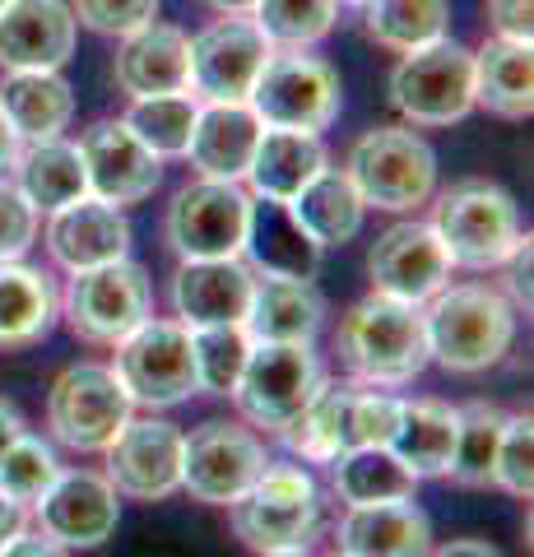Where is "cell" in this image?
<instances>
[{
  "instance_id": "cell-8",
  "label": "cell",
  "mask_w": 534,
  "mask_h": 557,
  "mask_svg": "<svg viewBox=\"0 0 534 557\" xmlns=\"http://www.w3.org/2000/svg\"><path fill=\"white\" fill-rule=\"evenodd\" d=\"M61 311L71 330L89 344H122L131 330H140L153 317L149 274L135 260H108L94 270H75L71 288L61 298Z\"/></svg>"
},
{
  "instance_id": "cell-45",
  "label": "cell",
  "mask_w": 534,
  "mask_h": 557,
  "mask_svg": "<svg viewBox=\"0 0 534 557\" xmlns=\"http://www.w3.org/2000/svg\"><path fill=\"white\" fill-rule=\"evenodd\" d=\"M530 14H534V0H493V28L502 42H521L530 47Z\"/></svg>"
},
{
  "instance_id": "cell-31",
  "label": "cell",
  "mask_w": 534,
  "mask_h": 557,
  "mask_svg": "<svg viewBox=\"0 0 534 557\" xmlns=\"http://www.w3.org/2000/svg\"><path fill=\"white\" fill-rule=\"evenodd\" d=\"M363 196L349 182V172L321 168L298 196L288 200V214L298 219V228L316 242V247H339L363 228Z\"/></svg>"
},
{
  "instance_id": "cell-26",
  "label": "cell",
  "mask_w": 534,
  "mask_h": 557,
  "mask_svg": "<svg viewBox=\"0 0 534 557\" xmlns=\"http://www.w3.org/2000/svg\"><path fill=\"white\" fill-rule=\"evenodd\" d=\"M261 131H265L261 116H256L247 102H210V108L196 112V131H191V145H186V159H191V168L200 177L243 182Z\"/></svg>"
},
{
  "instance_id": "cell-20",
  "label": "cell",
  "mask_w": 534,
  "mask_h": 557,
  "mask_svg": "<svg viewBox=\"0 0 534 557\" xmlns=\"http://www.w3.org/2000/svg\"><path fill=\"white\" fill-rule=\"evenodd\" d=\"M75 51V10L65 0H10L0 10V65L61 70Z\"/></svg>"
},
{
  "instance_id": "cell-3",
  "label": "cell",
  "mask_w": 534,
  "mask_h": 557,
  "mask_svg": "<svg viewBox=\"0 0 534 557\" xmlns=\"http://www.w3.org/2000/svg\"><path fill=\"white\" fill-rule=\"evenodd\" d=\"M395 413H400V399H390L382 391H363V386H349V381L344 386L339 381H321L312 405L293 418L280 437L302 460L331 465L358 446H386L395 432Z\"/></svg>"
},
{
  "instance_id": "cell-47",
  "label": "cell",
  "mask_w": 534,
  "mask_h": 557,
  "mask_svg": "<svg viewBox=\"0 0 534 557\" xmlns=\"http://www.w3.org/2000/svg\"><path fill=\"white\" fill-rule=\"evenodd\" d=\"M511 274H507V284H511V307H525L530 311V237H521V247L511 251Z\"/></svg>"
},
{
  "instance_id": "cell-42",
  "label": "cell",
  "mask_w": 534,
  "mask_h": 557,
  "mask_svg": "<svg viewBox=\"0 0 534 557\" xmlns=\"http://www.w3.org/2000/svg\"><path fill=\"white\" fill-rule=\"evenodd\" d=\"M493 483L507 487L511 497L530 502V493H534V423H530V413H516L502 423L497 456H493Z\"/></svg>"
},
{
  "instance_id": "cell-40",
  "label": "cell",
  "mask_w": 534,
  "mask_h": 557,
  "mask_svg": "<svg viewBox=\"0 0 534 557\" xmlns=\"http://www.w3.org/2000/svg\"><path fill=\"white\" fill-rule=\"evenodd\" d=\"M339 0H256L251 20L280 47H312L335 28Z\"/></svg>"
},
{
  "instance_id": "cell-43",
  "label": "cell",
  "mask_w": 534,
  "mask_h": 557,
  "mask_svg": "<svg viewBox=\"0 0 534 557\" xmlns=\"http://www.w3.org/2000/svg\"><path fill=\"white\" fill-rule=\"evenodd\" d=\"M75 24L102 33V38H126V33L159 20V0H75Z\"/></svg>"
},
{
  "instance_id": "cell-12",
  "label": "cell",
  "mask_w": 534,
  "mask_h": 557,
  "mask_svg": "<svg viewBox=\"0 0 534 557\" xmlns=\"http://www.w3.org/2000/svg\"><path fill=\"white\" fill-rule=\"evenodd\" d=\"M116 381L126 386L131 405L172 409L196 395V358L191 330L182 321H145L116 344Z\"/></svg>"
},
{
  "instance_id": "cell-55",
  "label": "cell",
  "mask_w": 534,
  "mask_h": 557,
  "mask_svg": "<svg viewBox=\"0 0 534 557\" xmlns=\"http://www.w3.org/2000/svg\"><path fill=\"white\" fill-rule=\"evenodd\" d=\"M5 5H10V0H0V10H5Z\"/></svg>"
},
{
  "instance_id": "cell-30",
  "label": "cell",
  "mask_w": 534,
  "mask_h": 557,
  "mask_svg": "<svg viewBox=\"0 0 534 557\" xmlns=\"http://www.w3.org/2000/svg\"><path fill=\"white\" fill-rule=\"evenodd\" d=\"M321 168H325V149H321V139H316V135L265 126L261 139H256L247 182L256 186V196H261V200H280V205H288L307 182L316 177Z\"/></svg>"
},
{
  "instance_id": "cell-6",
  "label": "cell",
  "mask_w": 534,
  "mask_h": 557,
  "mask_svg": "<svg viewBox=\"0 0 534 557\" xmlns=\"http://www.w3.org/2000/svg\"><path fill=\"white\" fill-rule=\"evenodd\" d=\"M247 108L261 116V126L321 135L339 116V75L321 57H307L302 47L270 51Z\"/></svg>"
},
{
  "instance_id": "cell-4",
  "label": "cell",
  "mask_w": 534,
  "mask_h": 557,
  "mask_svg": "<svg viewBox=\"0 0 534 557\" xmlns=\"http://www.w3.org/2000/svg\"><path fill=\"white\" fill-rule=\"evenodd\" d=\"M433 233L451 265L464 270H497L521 247V214L516 200L493 182H460L442 190L433 209Z\"/></svg>"
},
{
  "instance_id": "cell-54",
  "label": "cell",
  "mask_w": 534,
  "mask_h": 557,
  "mask_svg": "<svg viewBox=\"0 0 534 557\" xmlns=\"http://www.w3.org/2000/svg\"><path fill=\"white\" fill-rule=\"evenodd\" d=\"M344 5H368V0H344Z\"/></svg>"
},
{
  "instance_id": "cell-51",
  "label": "cell",
  "mask_w": 534,
  "mask_h": 557,
  "mask_svg": "<svg viewBox=\"0 0 534 557\" xmlns=\"http://www.w3.org/2000/svg\"><path fill=\"white\" fill-rule=\"evenodd\" d=\"M20 149H24V139L14 135V126L5 121V112H0V172L14 168V159H20Z\"/></svg>"
},
{
  "instance_id": "cell-21",
  "label": "cell",
  "mask_w": 534,
  "mask_h": 557,
  "mask_svg": "<svg viewBox=\"0 0 534 557\" xmlns=\"http://www.w3.org/2000/svg\"><path fill=\"white\" fill-rule=\"evenodd\" d=\"M256 274L237 256L228 260H182L172 278V307L186 330L200 325H237L251 307Z\"/></svg>"
},
{
  "instance_id": "cell-9",
  "label": "cell",
  "mask_w": 534,
  "mask_h": 557,
  "mask_svg": "<svg viewBox=\"0 0 534 557\" xmlns=\"http://www.w3.org/2000/svg\"><path fill=\"white\" fill-rule=\"evenodd\" d=\"M390 102L413 126H451L474 108V51L451 38L405 51L390 75Z\"/></svg>"
},
{
  "instance_id": "cell-29",
  "label": "cell",
  "mask_w": 534,
  "mask_h": 557,
  "mask_svg": "<svg viewBox=\"0 0 534 557\" xmlns=\"http://www.w3.org/2000/svg\"><path fill=\"white\" fill-rule=\"evenodd\" d=\"M456 428H460V413L451 405H442V399H400L395 432L386 446L400 456V465L413 479H437L451 465Z\"/></svg>"
},
{
  "instance_id": "cell-19",
  "label": "cell",
  "mask_w": 534,
  "mask_h": 557,
  "mask_svg": "<svg viewBox=\"0 0 534 557\" xmlns=\"http://www.w3.org/2000/svg\"><path fill=\"white\" fill-rule=\"evenodd\" d=\"M368 274L376 293L419 307L446 288L451 260H446L433 223H395V228L376 237V247L368 256Z\"/></svg>"
},
{
  "instance_id": "cell-56",
  "label": "cell",
  "mask_w": 534,
  "mask_h": 557,
  "mask_svg": "<svg viewBox=\"0 0 534 557\" xmlns=\"http://www.w3.org/2000/svg\"><path fill=\"white\" fill-rule=\"evenodd\" d=\"M335 557H344V553H335Z\"/></svg>"
},
{
  "instance_id": "cell-37",
  "label": "cell",
  "mask_w": 534,
  "mask_h": 557,
  "mask_svg": "<svg viewBox=\"0 0 534 557\" xmlns=\"http://www.w3.org/2000/svg\"><path fill=\"white\" fill-rule=\"evenodd\" d=\"M460 428H456V450L446 474L460 487H488L493 483V456H497V437H502L507 413L488 405V399H474V405L456 409Z\"/></svg>"
},
{
  "instance_id": "cell-5",
  "label": "cell",
  "mask_w": 534,
  "mask_h": 557,
  "mask_svg": "<svg viewBox=\"0 0 534 557\" xmlns=\"http://www.w3.org/2000/svg\"><path fill=\"white\" fill-rule=\"evenodd\" d=\"M228 520H233V534L256 553L307 548L321 525V493L307 469L265 465V474L228 507Z\"/></svg>"
},
{
  "instance_id": "cell-24",
  "label": "cell",
  "mask_w": 534,
  "mask_h": 557,
  "mask_svg": "<svg viewBox=\"0 0 534 557\" xmlns=\"http://www.w3.org/2000/svg\"><path fill=\"white\" fill-rule=\"evenodd\" d=\"M321 321H325V302L312 288V278L256 274L251 307L243 317L251 344H312Z\"/></svg>"
},
{
  "instance_id": "cell-50",
  "label": "cell",
  "mask_w": 534,
  "mask_h": 557,
  "mask_svg": "<svg viewBox=\"0 0 534 557\" xmlns=\"http://www.w3.org/2000/svg\"><path fill=\"white\" fill-rule=\"evenodd\" d=\"M20 432H24V413L14 409L5 395H0V450H5L14 437H20Z\"/></svg>"
},
{
  "instance_id": "cell-48",
  "label": "cell",
  "mask_w": 534,
  "mask_h": 557,
  "mask_svg": "<svg viewBox=\"0 0 534 557\" xmlns=\"http://www.w3.org/2000/svg\"><path fill=\"white\" fill-rule=\"evenodd\" d=\"M427 557H502V553H497L493 544H484V539H451V544H442Z\"/></svg>"
},
{
  "instance_id": "cell-27",
  "label": "cell",
  "mask_w": 534,
  "mask_h": 557,
  "mask_svg": "<svg viewBox=\"0 0 534 557\" xmlns=\"http://www.w3.org/2000/svg\"><path fill=\"white\" fill-rule=\"evenodd\" d=\"M0 112L20 139H57L75 116V94L57 70H10L0 84Z\"/></svg>"
},
{
  "instance_id": "cell-18",
  "label": "cell",
  "mask_w": 534,
  "mask_h": 557,
  "mask_svg": "<svg viewBox=\"0 0 534 557\" xmlns=\"http://www.w3.org/2000/svg\"><path fill=\"white\" fill-rule=\"evenodd\" d=\"M38 520L42 534L65 548H98L116 534L122 502H116V487L94 469H71V474L61 469L57 483L38 497Z\"/></svg>"
},
{
  "instance_id": "cell-11",
  "label": "cell",
  "mask_w": 534,
  "mask_h": 557,
  "mask_svg": "<svg viewBox=\"0 0 534 557\" xmlns=\"http://www.w3.org/2000/svg\"><path fill=\"white\" fill-rule=\"evenodd\" d=\"M131 395L116 381L112 368H98V362H79V368H65L57 376V386L47 395V428L51 437L71 450H108L116 442V432L131 423Z\"/></svg>"
},
{
  "instance_id": "cell-17",
  "label": "cell",
  "mask_w": 534,
  "mask_h": 557,
  "mask_svg": "<svg viewBox=\"0 0 534 557\" xmlns=\"http://www.w3.org/2000/svg\"><path fill=\"white\" fill-rule=\"evenodd\" d=\"M108 483L116 497L163 502L182 487V432L163 418H131L108 446Z\"/></svg>"
},
{
  "instance_id": "cell-28",
  "label": "cell",
  "mask_w": 534,
  "mask_h": 557,
  "mask_svg": "<svg viewBox=\"0 0 534 557\" xmlns=\"http://www.w3.org/2000/svg\"><path fill=\"white\" fill-rule=\"evenodd\" d=\"M61 317V298L51 274L0 260V348H28L51 335Z\"/></svg>"
},
{
  "instance_id": "cell-39",
  "label": "cell",
  "mask_w": 534,
  "mask_h": 557,
  "mask_svg": "<svg viewBox=\"0 0 534 557\" xmlns=\"http://www.w3.org/2000/svg\"><path fill=\"white\" fill-rule=\"evenodd\" d=\"M251 335L237 325H200L191 330V358H196V391L204 395H233L237 376L247 368Z\"/></svg>"
},
{
  "instance_id": "cell-22",
  "label": "cell",
  "mask_w": 534,
  "mask_h": 557,
  "mask_svg": "<svg viewBox=\"0 0 534 557\" xmlns=\"http://www.w3.org/2000/svg\"><path fill=\"white\" fill-rule=\"evenodd\" d=\"M47 251L65 270H94L108 260H122L131 251V223L116 205L79 196L75 205H65L47 223Z\"/></svg>"
},
{
  "instance_id": "cell-53",
  "label": "cell",
  "mask_w": 534,
  "mask_h": 557,
  "mask_svg": "<svg viewBox=\"0 0 534 557\" xmlns=\"http://www.w3.org/2000/svg\"><path fill=\"white\" fill-rule=\"evenodd\" d=\"M256 557H307V548H270V553H256Z\"/></svg>"
},
{
  "instance_id": "cell-36",
  "label": "cell",
  "mask_w": 534,
  "mask_h": 557,
  "mask_svg": "<svg viewBox=\"0 0 534 557\" xmlns=\"http://www.w3.org/2000/svg\"><path fill=\"white\" fill-rule=\"evenodd\" d=\"M368 33L372 42H382L390 51H413L446 38L451 24V5L446 0H368Z\"/></svg>"
},
{
  "instance_id": "cell-41",
  "label": "cell",
  "mask_w": 534,
  "mask_h": 557,
  "mask_svg": "<svg viewBox=\"0 0 534 557\" xmlns=\"http://www.w3.org/2000/svg\"><path fill=\"white\" fill-rule=\"evenodd\" d=\"M61 474V460L51 456V446H42L38 437L20 432L5 450H0V497L10 502H38Z\"/></svg>"
},
{
  "instance_id": "cell-38",
  "label": "cell",
  "mask_w": 534,
  "mask_h": 557,
  "mask_svg": "<svg viewBox=\"0 0 534 557\" xmlns=\"http://www.w3.org/2000/svg\"><path fill=\"white\" fill-rule=\"evenodd\" d=\"M196 112H200V102L191 94H159V98H135L122 121L159 159H177L191 145Z\"/></svg>"
},
{
  "instance_id": "cell-1",
  "label": "cell",
  "mask_w": 534,
  "mask_h": 557,
  "mask_svg": "<svg viewBox=\"0 0 534 557\" xmlns=\"http://www.w3.org/2000/svg\"><path fill=\"white\" fill-rule=\"evenodd\" d=\"M335 354L363 386H405L427 368L423 311L413 302L372 293L339 321Z\"/></svg>"
},
{
  "instance_id": "cell-16",
  "label": "cell",
  "mask_w": 534,
  "mask_h": 557,
  "mask_svg": "<svg viewBox=\"0 0 534 557\" xmlns=\"http://www.w3.org/2000/svg\"><path fill=\"white\" fill-rule=\"evenodd\" d=\"M84 177H89V196L108 205H140L153 196V186L163 182V159L153 153L126 121H98L79 139Z\"/></svg>"
},
{
  "instance_id": "cell-34",
  "label": "cell",
  "mask_w": 534,
  "mask_h": 557,
  "mask_svg": "<svg viewBox=\"0 0 534 557\" xmlns=\"http://www.w3.org/2000/svg\"><path fill=\"white\" fill-rule=\"evenodd\" d=\"M474 102H484L493 116L525 121L534 112L530 47L497 38L484 51H474Z\"/></svg>"
},
{
  "instance_id": "cell-10",
  "label": "cell",
  "mask_w": 534,
  "mask_h": 557,
  "mask_svg": "<svg viewBox=\"0 0 534 557\" xmlns=\"http://www.w3.org/2000/svg\"><path fill=\"white\" fill-rule=\"evenodd\" d=\"M321 381L325 376H321L312 344H251L247 368L233 386V399L247 423L280 437L293 418L312 405Z\"/></svg>"
},
{
  "instance_id": "cell-49",
  "label": "cell",
  "mask_w": 534,
  "mask_h": 557,
  "mask_svg": "<svg viewBox=\"0 0 534 557\" xmlns=\"http://www.w3.org/2000/svg\"><path fill=\"white\" fill-rule=\"evenodd\" d=\"M24 525H28V516H24V507H20V502L0 497V548H5L14 534H24Z\"/></svg>"
},
{
  "instance_id": "cell-13",
  "label": "cell",
  "mask_w": 534,
  "mask_h": 557,
  "mask_svg": "<svg viewBox=\"0 0 534 557\" xmlns=\"http://www.w3.org/2000/svg\"><path fill=\"white\" fill-rule=\"evenodd\" d=\"M251 200L237 182L200 177L177 190L167 209V247L182 260H228L247 247Z\"/></svg>"
},
{
  "instance_id": "cell-33",
  "label": "cell",
  "mask_w": 534,
  "mask_h": 557,
  "mask_svg": "<svg viewBox=\"0 0 534 557\" xmlns=\"http://www.w3.org/2000/svg\"><path fill=\"white\" fill-rule=\"evenodd\" d=\"M14 172H20V190L24 200L47 214H57V209L75 205L79 196H89V177H84V159L75 145H65V139H33L28 149H20V159H14Z\"/></svg>"
},
{
  "instance_id": "cell-25",
  "label": "cell",
  "mask_w": 534,
  "mask_h": 557,
  "mask_svg": "<svg viewBox=\"0 0 534 557\" xmlns=\"http://www.w3.org/2000/svg\"><path fill=\"white\" fill-rule=\"evenodd\" d=\"M344 557H427L433 553V525L413 497L376 502V507H349L339 520Z\"/></svg>"
},
{
  "instance_id": "cell-2",
  "label": "cell",
  "mask_w": 534,
  "mask_h": 557,
  "mask_svg": "<svg viewBox=\"0 0 534 557\" xmlns=\"http://www.w3.org/2000/svg\"><path fill=\"white\" fill-rule=\"evenodd\" d=\"M433 307L423 311L427 362H442L446 372H488L507 358L516 339V307L507 293L488 284H460L442 288Z\"/></svg>"
},
{
  "instance_id": "cell-32",
  "label": "cell",
  "mask_w": 534,
  "mask_h": 557,
  "mask_svg": "<svg viewBox=\"0 0 534 557\" xmlns=\"http://www.w3.org/2000/svg\"><path fill=\"white\" fill-rule=\"evenodd\" d=\"M256 274H288V278H312L321 247L298 228V219L288 214V205L280 200H261L251 205V223H247V247Z\"/></svg>"
},
{
  "instance_id": "cell-44",
  "label": "cell",
  "mask_w": 534,
  "mask_h": 557,
  "mask_svg": "<svg viewBox=\"0 0 534 557\" xmlns=\"http://www.w3.org/2000/svg\"><path fill=\"white\" fill-rule=\"evenodd\" d=\"M38 237V209L14 182H0V260H20Z\"/></svg>"
},
{
  "instance_id": "cell-23",
  "label": "cell",
  "mask_w": 534,
  "mask_h": 557,
  "mask_svg": "<svg viewBox=\"0 0 534 557\" xmlns=\"http://www.w3.org/2000/svg\"><path fill=\"white\" fill-rule=\"evenodd\" d=\"M112 75L131 98L186 94L191 89V38H186L182 28L153 20L145 28L126 33Z\"/></svg>"
},
{
  "instance_id": "cell-7",
  "label": "cell",
  "mask_w": 534,
  "mask_h": 557,
  "mask_svg": "<svg viewBox=\"0 0 534 557\" xmlns=\"http://www.w3.org/2000/svg\"><path fill=\"white\" fill-rule=\"evenodd\" d=\"M349 182L358 186L363 205L390 209V214H405V209L427 205L437 186V153L427 149V139H419L413 131L400 126H376L353 145L349 153Z\"/></svg>"
},
{
  "instance_id": "cell-35",
  "label": "cell",
  "mask_w": 534,
  "mask_h": 557,
  "mask_svg": "<svg viewBox=\"0 0 534 557\" xmlns=\"http://www.w3.org/2000/svg\"><path fill=\"white\" fill-rule=\"evenodd\" d=\"M335 465V493L344 507H376V502H405L413 497L419 479L400 465L390 446H358Z\"/></svg>"
},
{
  "instance_id": "cell-52",
  "label": "cell",
  "mask_w": 534,
  "mask_h": 557,
  "mask_svg": "<svg viewBox=\"0 0 534 557\" xmlns=\"http://www.w3.org/2000/svg\"><path fill=\"white\" fill-rule=\"evenodd\" d=\"M204 5H214L219 14H251L256 0H204Z\"/></svg>"
},
{
  "instance_id": "cell-46",
  "label": "cell",
  "mask_w": 534,
  "mask_h": 557,
  "mask_svg": "<svg viewBox=\"0 0 534 557\" xmlns=\"http://www.w3.org/2000/svg\"><path fill=\"white\" fill-rule=\"evenodd\" d=\"M0 557H71V548L57 544V539H47V534H14L5 548H0Z\"/></svg>"
},
{
  "instance_id": "cell-15",
  "label": "cell",
  "mask_w": 534,
  "mask_h": 557,
  "mask_svg": "<svg viewBox=\"0 0 534 557\" xmlns=\"http://www.w3.org/2000/svg\"><path fill=\"white\" fill-rule=\"evenodd\" d=\"M270 57V38L247 14H223L191 38V89L204 102H247Z\"/></svg>"
},
{
  "instance_id": "cell-14",
  "label": "cell",
  "mask_w": 534,
  "mask_h": 557,
  "mask_svg": "<svg viewBox=\"0 0 534 557\" xmlns=\"http://www.w3.org/2000/svg\"><path fill=\"white\" fill-rule=\"evenodd\" d=\"M265 465V442L237 423H204L182 437V487L204 507H233Z\"/></svg>"
}]
</instances>
